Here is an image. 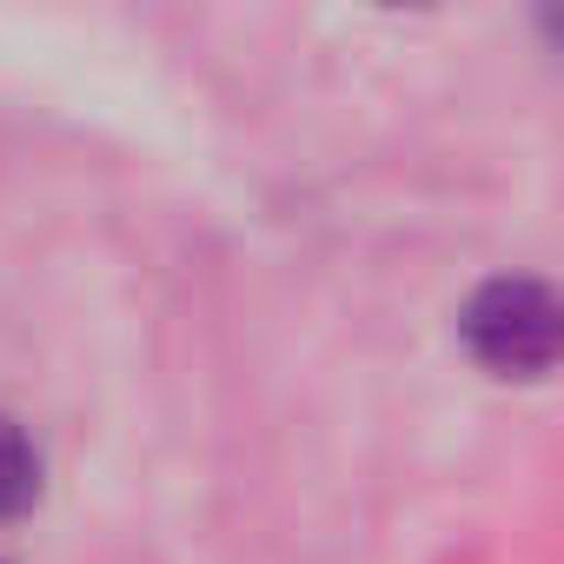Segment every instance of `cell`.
<instances>
[{
  "label": "cell",
  "instance_id": "6da1fadb",
  "mask_svg": "<svg viewBox=\"0 0 564 564\" xmlns=\"http://www.w3.org/2000/svg\"><path fill=\"white\" fill-rule=\"evenodd\" d=\"M465 346L505 379H538L557 359V300L544 279H491L465 306Z\"/></svg>",
  "mask_w": 564,
  "mask_h": 564
},
{
  "label": "cell",
  "instance_id": "7a4b0ae2",
  "mask_svg": "<svg viewBox=\"0 0 564 564\" xmlns=\"http://www.w3.org/2000/svg\"><path fill=\"white\" fill-rule=\"evenodd\" d=\"M41 445L28 438V425H14V419H0V518H21V511H34V498H41Z\"/></svg>",
  "mask_w": 564,
  "mask_h": 564
}]
</instances>
